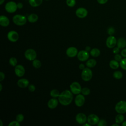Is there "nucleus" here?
<instances>
[{
	"label": "nucleus",
	"instance_id": "nucleus-53",
	"mask_svg": "<svg viewBox=\"0 0 126 126\" xmlns=\"http://www.w3.org/2000/svg\"><path fill=\"white\" fill-rule=\"evenodd\" d=\"M46 0V1H48V0Z\"/></svg>",
	"mask_w": 126,
	"mask_h": 126
},
{
	"label": "nucleus",
	"instance_id": "nucleus-34",
	"mask_svg": "<svg viewBox=\"0 0 126 126\" xmlns=\"http://www.w3.org/2000/svg\"><path fill=\"white\" fill-rule=\"evenodd\" d=\"M24 120V116L22 114H18L16 116V120L19 122V123L23 122Z\"/></svg>",
	"mask_w": 126,
	"mask_h": 126
},
{
	"label": "nucleus",
	"instance_id": "nucleus-41",
	"mask_svg": "<svg viewBox=\"0 0 126 126\" xmlns=\"http://www.w3.org/2000/svg\"><path fill=\"white\" fill-rule=\"evenodd\" d=\"M5 78V74L4 72L0 71V81L1 82L4 80Z\"/></svg>",
	"mask_w": 126,
	"mask_h": 126
},
{
	"label": "nucleus",
	"instance_id": "nucleus-7",
	"mask_svg": "<svg viewBox=\"0 0 126 126\" xmlns=\"http://www.w3.org/2000/svg\"><path fill=\"white\" fill-rule=\"evenodd\" d=\"M17 9V3L13 1H10L7 2L5 5V10L10 13L15 12Z\"/></svg>",
	"mask_w": 126,
	"mask_h": 126
},
{
	"label": "nucleus",
	"instance_id": "nucleus-6",
	"mask_svg": "<svg viewBox=\"0 0 126 126\" xmlns=\"http://www.w3.org/2000/svg\"><path fill=\"white\" fill-rule=\"evenodd\" d=\"M70 90L74 94H78L81 93L82 87L78 82H73L70 85Z\"/></svg>",
	"mask_w": 126,
	"mask_h": 126
},
{
	"label": "nucleus",
	"instance_id": "nucleus-49",
	"mask_svg": "<svg viewBox=\"0 0 126 126\" xmlns=\"http://www.w3.org/2000/svg\"><path fill=\"white\" fill-rule=\"evenodd\" d=\"M111 126H119V124L116 123L115 124H114L112 125Z\"/></svg>",
	"mask_w": 126,
	"mask_h": 126
},
{
	"label": "nucleus",
	"instance_id": "nucleus-50",
	"mask_svg": "<svg viewBox=\"0 0 126 126\" xmlns=\"http://www.w3.org/2000/svg\"><path fill=\"white\" fill-rule=\"evenodd\" d=\"M4 1H5V0H0V4L2 5L4 3Z\"/></svg>",
	"mask_w": 126,
	"mask_h": 126
},
{
	"label": "nucleus",
	"instance_id": "nucleus-21",
	"mask_svg": "<svg viewBox=\"0 0 126 126\" xmlns=\"http://www.w3.org/2000/svg\"><path fill=\"white\" fill-rule=\"evenodd\" d=\"M117 47L120 49H124L126 46V40L123 37L119 38L117 40Z\"/></svg>",
	"mask_w": 126,
	"mask_h": 126
},
{
	"label": "nucleus",
	"instance_id": "nucleus-17",
	"mask_svg": "<svg viewBox=\"0 0 126 126\" xmlns=\"http://www.w3.org/2000/svg\"><path fill=\"white\" fill-rule=\"evenodd\" d=\"M17 85L21 88H26L29 85V81L26 78H21L18 80Z\"/></svg>",
	"mask_w": 126,
	"mask_h": 126
},
{
	"label": "nucleus",
	"instance_id": "nucleus-1",
	"mask_svg": "<svg viewBox=\"0 0 126 126\" xmlns=\"http://www.w3.org/2000/svg\"><path fill=\"white\" fill-rule=\"evenodd\" d=\"M73 98V93L71 91L65 90L60 93L58 98L59 102L63 106H67L71 103Z\"/></svg>",
	"mask_w": 126,
	"mask_h": 126
},
{
	"label": "nucleus",
	"instance_id": "nucleus-18",
	"mask_svg": "<svg viewBox=\"0 0 126 126\" xmlns=\"http://www.w3.org/2000/svg\"><path fill=\"white\" fill-rule=\"evenodd\" d=\"M59 102L58 99H57V98H52L48 101L47 106L50 109H54L57 107Z\"/></svg>",
	"mask_w": 126,
	"mask_h": 126
},
{
	"label": "nucleus",
	"instance_id": "nucleus-5",
	"mask_svg": "<svg viewBox=\"0 0 126 126\" xmlns=\"http://www.w3.org/2000/svg\"><path fill=\"white\" fill-rule=\"evenodd\" d=\"M25 58L30 61H32L36 58L37 53L33 49H28L26 50L24 53Z\"/></svg>",
	"mask_w": 126,
	"mask_h": 126
},
{
	"label": "nucleus",
	"instance_id": "nucleus-27",
	"mask_svg": "<svg viewBox=\"0 0 126 126\" xmlns=\"http://www.w3.org/2000/svg\"><path fill=\"white\" fill-rule=\"evenodd\" d=\"M50 94L52 98H58L60 94V93L57 89H53L50 91Z\"/></svg>",
	"mask_w": 126,
	"mask_h": 126
},
{
	"label": "nucleus",
	"instance_id": "nucleus-23",
	"mask_svg": "<svg viewBox=\"0 0 126 126\" xmlns=\"http://www.w3.org/2000/svg\"><path fill=\"white\" fill-rule=\"evenodd\" d=\"M109 66L113 69H116L120 66V63L115 60H112L109 63Z\"/></svg>",
	"mask_w": 126,
	"mask_h": 126
},
{
	"label": "nucleus",
	"instance_id": "nucleus-36",
	"mask_svg": "<svg viewBox=\"0 0 126 126\" xmlns=\"http://www.w3.org/2000/svg\"><path fill=\"white\" fill-rule=\"evenodd\" d=\"M20 126V123L16 120L11 121L8 124V126Z\"/></svg>",
	"mask_w": 126,
	"mask_h": 126
},
{
	"label": "nucleus",
	"instance_id": "nucleus-44",
	"mask_svg": "<svg viewBox=\"0 0 126 126\" xmlns=\"http://www.w3.org/2000/svg\"><path fill=\"white\" fill-rule=\"evenodd\" d=\"M17 7L18 9H22L23 7V4L21 2H18L17 3Z\"/></svg>",
	"mask_w": 126,
	"mask_h": 126
},
{
	"label": "nucleus",
	"instance_id": "nucleus-37",
	"mask_svg": "<svg viewBox=\"0 0 126 126\" xmlns=\"http://www.w3.org/2000/svg\"><path fill=\"white\" fill-rule=\"evenodd\" d=\"M97 125L98 126H105L107 125V122L105 120L101 119V120H99Z\"/></svg>",
	"mask_w": 126,
	"mask_h": 126
},
{
	"label": "nucleus",
	"instance_id": "nucleus-32",
	"mask_svg": "<svg viewBox=\"0 0 126 126\" xmlns=\"http://www.w3.org/2000/svg\"><path fill=\"white\" fill-rule=\"evenodd\" d=\"M120 67L124 70H126V58H124L119 62Z\"/></svg>",
	"mask_w": 126,
	"mask_h": 126
},
{
	"label": "nucleus",
	"instance_id": "nucleus-2",
	"mask_svg": "<svg viewBox=\"0 0 126 126\" xmlns=\"http://www.w3.org/2000/svg\"><path fill=\"white\" fill-rule=\"evenodd\" d=\"M27 18L22 14H16L12 18V21L14 24L22 26L24 25L27 21Z\"/></svg>",
	"mask_w": 126,
	"mask_h": 126
},
{
	"label": "nucleus",
	"instance_id": "nucleus-4",
	"mask_svg": "<svg viewBox=\"0 0 126 126\" xmlns=\"http://www.w3.org/2000/svg\"><path fill=\"white\" fill-rule=\"evenodd\" d=\"M115 109L118 114L126 113V101L121 100L117 102L115 106Z\"/></svg>",
	"mask_w": 126,
	"mask_h": 126
},
{
	"label": "nucleus",
	"instance_id": "nucleus-8",
	"mask_svg": "<svg viewBox=\"0 0 126 126\" xmlns=\"http://www.w3.org/2000/svg\"><path fill=\"white\" fill-rule=\"evenodd\" d=\"M117 42V40L115 36L113 35H109L106 39V45L108 48L112 49L116 46Z\"/></svg>",
	"mask_w": 126,
	"mask_h": 126
},
{
	"label": "nucleus",
	"instance_id": "nucleus-52",
	"mask_svg": "<svg viewBox=\"0 0 126 126\" xmlns=\"http://www.w3.org/2000/svg\"><path fill=\"white\" fill-rule=\"evenodd\" d=\"M0 126H3V122L1 120H0Z\"/></svg>",
	"mask_w": 126,
	"mask_h": 126
},
{
	"label": "nucleus",
	"instance_id": "nucleus-16",
	"mask_svg": "<svg viewBox=\"0 0 126 126\" xmlns=\"http://www.w3.org/2000/svg\"><path fill=\"white\" fill-rule=\"evenodd\" d=\"M78 50L75 47H69L66 50V55L70 58H73L75 56H77L78 54Z\"/></svg>",
	"mask_w": 126,
	"mask_h": 126
},
{
	"label": "nucleus",
	"instance_id": "nucleus-30",
	"mask_svg": "<svg viewBox=\"0 0 126 126\" xmlns=\"http://www.w3.org/2000/svg\"><path fill=\"white\" fill-rule=\"evenodd\" d=\"M123 73L120 71H116L113 73V77L116 79H120L123 77Z\"/></svg>",
	"mask_w": 126,
	"mask_h": 126
},
{
	"label": "nucleus",
	"instance_id": "nucleus-15",
	"mask_svg": "<svg viewBox=\"0 0 126 126\" xmlns=\"http://www.w3.org/2000/svg\"><path fill=\"white\" fill-rule=\"evenodd\" d=\"M75 120L77 123L83 125L87 121V116L83 113H79L75 116Z\"/></svg>",
	"mask_w": 126,
	"mask_h": 126
},
{
	"label": "nucleus",
	"instance_id": "nucleus-45",
	"mask_svg": "<svg viewBox=\"0 0 126 126\" xmlns=\"http://www.w3.org/2000/svg\"><path fill=\"white\" fill-rule=\"evenodd\" d=\"M79 68H80V69L82 70H83L85 68V65L83 63H81L79 65Z\"/></svg>",
	"mask_w": 126,
	"mask_h": 126
},
{
	"label": "nucleus",
	"instance_id": "nucleus-10",
	"mask_svg": "<svg viewBox=\"0 0 126 126\" xmlns=\"http://www.w3.org/2000/svg\"><path fill=\"white\" fill-rule=\"evenodd\" d=\"M90 55V53L89 52H87L85 50H81L78 52L77 57L79 61L81 62H84L87 61L89 59Z\"/></svg>",
	"mask_w": 126,
	"mask_h": 126
},
{
	"label": "nucleus",
	"instance_id": "nucleus-31",
	"mask_svg": "<svg viewBox=\"0 0 126 126\" xmlns=\"http://www.w3.org/2000/svg\"><path fill=\"white\" fill-rule=\"evenodd\" d=\"M91 93V90L89 88L84 87L82 89L81 93L84 95H88Z\"/></svg>",
	"mask_w": 126,
	"mask_h": 126
},
{
	"label": "nucleus",
	"instance_id": "nucleus-28",
	"mask_svg": "<svg viewBox=\"0 0 126 126\" xmlns=\"http://www.w3.org/2000/svg\"><path fill=\"white\" fill-rule=\"evenodd\" d=\"M32 66L35 68H37V69L39 68L41 66V63L40 61L36 59L32 61Z\"/></svg>",
	"mask_w": 126,
	"mask_h": 126
},
{
	"label": "nucleus",
	"instance_id": "nucleus-48",
	"mask_svg": "<svg viewBox=\"0 0 126 126\" xmlns=\"http://www.w3.org/2000/svg\"><path fill=\"white\" fill-rule=\"evenodd\" d=\"M122 126H126V121H124L122 123Z\"/></svg>",
	"mask_w": 126,
	"mask_h": 126
},
{
	"label": "nucleus",
	"instance_id": "nucleus-22",
	"mask_svg": "<svg viewBox=\"0 0 126 126\" xmlns=\"http://www.w3.org/2000/svg\"><path fill=\"white\" fill-rule=\"evenodd\" d=\"M97 63L96 61L94 59H88L86 63V65L87 67L89 68H93L94 67Z\"/></svg>",
	"mask_w": 126,
	"mask_h": 126
},
{
	"label": "nucleus",
	"instance_id": "nucleus-38",
	"mask_svg": "<svg viewBox=\"0 0 126 126\" xmlns=\"http://www.w3.org/2000/svg\"><path fill=\"white\" fill-rule=\"evenodd\" d=\"M35 86L33 84H30L28 86V89L30 92H33L35 90Z\"/></svg>",
	"mask_w": 126,
	"mask_h": 126
},
{
	"label": "nucleus",
	"instance_id": "nucleus-51",
	"mask_svg": "<svg viewBox=\"0 0 126 126\" xmlns=\"http://www.w3.org/2000/svg\"><path fill=\"white\" fill-rule=\"evenodd\" d=\"M2 85L1 83H0V92L2 91Z\"/></svg>",
	"mask_w": 126,
	"mask_h": 126
},
{
	"label": "nucleus",
	"instance_id": "nucleus-35",
	"mask_svg": "<svg viewBox=\"0 0 126 126\" xmlns=\"http://www.w3.org/2000/svg\"><path fill=\"white\" fill-rule=\"evenodd\" d=\"M115 32V30L113 27H110L107 29V33L109 35H113Z\"/></svg>",
	"mask_w": 126,
	"mask_h": 126
},
{
	"label": "nucleus",
	"instance_id": "nucleus-24",
	"mask_svg": "<svg viewBox=\"0 0 126 126\" xmlns=\"http://www.w3.org/2000/svg\"><path fill=\"white\" fill-rule=\"evenodd\" d=\"M43 0H29V3L31 6L36 7L40 6L42 3Z\"/></svg>",
	"mask_w": 126,
	"mask_h": 126
},
{
	"label": "nucleus",
	"instance_id": "nucleus-9",
	"mask_svg": "<svg viewBox=\"0 0 126 126\" xmlns=\"http://www.w3.org/2000/svg\"><path fill=\"white\" fill-rule=\"evenodd\" d=\"M7 37L10 42H15L18 40L19 35L18 33L16 31L11 30L7 33Z\"/></svg>",
	"mask_w": 126,
	"mask_h": 126
},
{
	"label": "nucleus",
	"instance_id": "nucleus-29",
	"mask_svg": "<svg viewBox=\"0 0 126 126\" xmlns=\"http://www.w3.org/2000/svg\"><path fill=\"white\" fill-rule=\"evenodd\" d=\"M9 63L12 66L15 67L17 65L18 61L15 57H11L9 60Z\"/></svg>",
	"mask_w": 126,
	"mask_h": 126
},
{
	"label": "nucleus",
	"instance_id": "nucleus-20",
	"mask_svg": "<svg viewBox=\"0 0 126 126\" xmlns=\"http://www.w3.org/2000/svg\"><path fill=\"white\" fill-rule=\"evenodd\" d=\"M38 19V15L35 13H32L28 15L27 17L28 21L31 23H34L37 21Z\"/></svg>",
	"mask_w": 126,
	"mask_h": 126
},
{
	"label": "nucleus",
	"instance_id": "nucleus-11",
	"mask_svg": "<svg viewBox=\"0 0 126 126\" xmlns=\"http://www.w3.org/2000/svg\"><path fill=\"white\" fill-rule=\"evenodd\" d=\"M82 94H79L76 95L75 98L74 103L77 107H81L84 104L85 102V97Z\"/></svg>",
	"mask_w": 126,
	"mask_h": 126
},
{
	"label": "nucleus",
	"instance_id": "nucleus-46",
	"mask_svg": "<svg viewBox=\"0 0 126 126\" xmlns=\"http://www.w3.org/2000/svg\"><path fill=\"white\" fill-rule=\"evenodd\" d=\"M85 50L86 51H87V52H90V51H91V47H90V46H87L85 47Z\"/></svg>",
	"mask_w": 126,
	"mask_h": 126
},
{
	"label": "nucleus",
	"instance_id": "nucleus-43",
	"mask_svg": "<svg viewBox=\"0 0 126 126\" xmlns=\"http://www.w3.org/2000/svg\"><path fill=\"white\" fill-rule=\"evenodd\" d=\"M108 0H97V1L98 2V3L100 4H104L106 3Z\"/></svg>",
	"mask_w": 126,
	"mask_h": 126
},
{
	"label": "nucleus",
	"instance_id": "nucleus-42",
	"mask_svg": "<svg viewBox=\"0 0 126 126\" xmlns=\"http://www.w3.org/2000/svg\"><path fill=\"white\" fill-rule=\"evenodd\" d=\"M121 55L124 58H126V48H124L121 52Z\"/></svg>",
	"mask_w": 126,
	"mask_h": 126
},
{
	"label": "nucleus",
	"instance_id": "nucleus-47",
	"mask_svg": "<svg viewBox=\"0 0 126 126\" xmlns=\"http://www.w3.org/2000/svg\"><path fill=\"white\" fill-rule=\"evenodd\" d=\"M83 126H91V125L90 124H89L88 122H87V123H84V124H83Z\"/></svg>",
	"mask_w": 126,
	"mask_h": 126
},
{
	"label": "nucleus",
	"instance_id": "nucleus-14",
	"mask_svg": "<svg viewBox=\"0 0 126 126\" xmlns=\"http://www.w3.org/2000/svg\"><path fill=\"white\" fill-rule=\"evenodd\" d=\"M14 73L16 76L19 77L23 76L25 73V69L21 64H18L15 66Z\"/></svg>",
	"mask_w": 126,
	"mask_h": 126
},
{
	"label": "nucleus",
	"instance_id": "nucleus-3",
	"mask_svg": "<svg viewBox=\"0 0 126 126\" xmlns=\"http://www.w3.org/2000/svg\"><path fill=\"white\" fill-rule=\"evenodd\" d=\"M81 78L82 79L85 81L88 82L91 80L93 77V72L92 70L89 67H85L83 70H82L81 72Z\"/></svg>",
	"mask_w": 126,
	"mask_h": 126
},
{
	"label": "nucleus",
	"instance_id": "nucleus-19",
	"mask_svg": "<svg viewBox=\"0 0 126 126\" xmlns=\"http://www.w3.org/2000/svg\"><path fill=\"white\" fill-rule=\"evenodd\" d=\"M10 23L9 19L5 15H1L0 17V25L2 27H7Z\"/></svg>",
	"mask_w": 126,
	"mask_h": 126
},
{
	"label": "nucleus",
	"instance_id": "nucleus-40",
	"mask_svg": "<svg viewBox=\"0 0 126 126\" xmlns=\"http://www.w3.org/2000/svg\"><path fill=\"white\" fill-rule=\"evenodd\" d=\"M120 48L118 47H114L113 48V53L114 54H119V53L120 52Z\"/></svg>",
	"mask_w": 126,
	"mask_h": 126
},
{
	"label": "nucleus",
	"instance_id": "nucleus-26",
	"mask_svg": "<svg viewBox=\"0 0 126 126\" xmlns=\"http://www.w3.org/2000/svg\"><path fill=\"white\" fill-rule=\"evenodd\" d=\"M125 119V117L123 114H118L115 117V123L118 124H121L123 122Z\"/></svg>",
	"mask_w": 126,
	"mask_h": 126
},
{
	"label": "nucleus",
	"instance_id": "nucleus-39",
	"mask_svg": "<svg viewBox=\"0 0 126 126\" xmlns=\"http://www.w3.org/2000/svg\"><path fill=\"white\" fill-rule=\"evenodd\" d=\"M114 59L116 61H117L118 62H120L122 59V56L121 55H120L119 54H115L114 56Z\"/></svg>",
	"mask_w": 126,
	"mask_h": 126
},
{
	"label": "nucleus",
	"instance_id": "nucleus-25",
	"mask_svg": "<svg viewBox=\"0 0 126 126\" xmlns=\"http://www.w3.org/2000/svg\"><path fill=\"white\" fill-rule=\"evenodd\" d=\"M90 54L91 56L93 57H94V58L97 57L100 54V51L99 49L96 48H93L90 51Z\"/></svg>",
	"mask_w": 126,
	"mask_h": 126
},
{
	"label": "nucleus",
	"instance_id": "nucleus-33",
	"mask_svg": "<svg viewBox=\"0 0 126 126\" xmlns=\"http://www.w3.org/2000/svg\"><path fill=\"white\" fill-rule=\"evenodd\" d=\"M66 3L68 6L72 7L76 4V0H66Z\"/></svg>",
	"mask_w": 126,
	"mask_h": 126
},
{
	"label": "nucleus",
	"instance_id": "nucleus-13",
	"mask_svg": "<svg viewBox=\"0 0 126 126\" xmlns=\"http://www.w3.org/2000/svg\"><path fill=\"white\" fill-rule=\"evenodd\" d=\"M99 118L97 115L94 114H90L87 117V122L91 125H97L99 121Z\"/></svg>",
	"mask_w": 126,
	"mask_h": 126
},
{
	"label": "nucleus",
	"instance_id": "nucleus-12",
	"mask_svg": "<svg viewBox=\"0 0 126 126\" xmlns=\"http://www.w3.org/2000/svg\"><path fill=\"white\" fill-rule=\"evenodd\" d=\"M88 13V10L84 7L78 8L75 11V14L76 16L81 19L87 17Z\"/></svg>",
	"mask_w": 126,
	"mask_h": 126
}]
</instances>
